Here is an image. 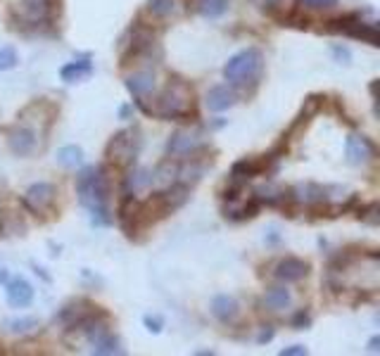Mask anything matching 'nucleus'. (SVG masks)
I'll use <instances>...</instances> for the list:
<instances>
[{
    "instance_id": "23",
    "label": "nucleus",
    "mask_w": 380,
    "mask_h": 356,
    "mask_svg": "<svg viewBox=\"0 0 380 356\" xmlns=\"http://www.w3.org/2000/svg\"><path fill=\"white\" fill-rule=\"evenodd\" d=\"M181 3H186V0H147L145 10L155 19H172L181 15Z\"/></svg>"
},
{
    "instance_id": "27",
    "label": "nucleus",
    "mask_w": 380,
    "mask_h": 356,
    "mask_svg": "<svg viewBox=\"0 0 380 356\" xmlns=\"http://www.w3.org/2000/svg\"><path fill=\"white\" fill-rule=\"evenodd\" d=\"M357 218L362 223H369V226H378L380 223V204L378 202H369V204H362V207L354 209Z\"/></svg>"
},
{
    "instance_id": "4",
    "label": "nucleus",
    "mask_w": 380,
    "mask_h": 356,
    "mask_svg": "<svg viewBox=\"0 0 380 356\" xmlns=\"http://www.w3.org/2000/svg\"><path fill=\"white\" fill-rule=\"evenodd\" d=\"M60 17V0H12L10 24L15 31H43Z\"/></svg>"
},
{
    "instance_id": "31",
    "label": "nucleus",
    "mask_w": 380,
    "mask_h": 356,
    "mask_svg": "<svg viewBox=\"0 0 380 356\" xmlns=\"http://www.w3.org/2000/svg\"><path fill=\"white\" fill-rule=\"evenodd\" d=\"M330 50H332V57H335L337 62H342V65H350V62H352V52L347 50V48H342V45H332Z\"/></svg>"
},
{
    "instance_id": "33",
    "label": "nucleus",
    "mask_w": 380,
    "mask_h": 356,
    "mask_svg": "<svg viewBox=\"0 0 380 356\" xmlns=\"http://www.w3.org/2000/svg\"><path fill=\"white\" fill-rule=\"evenodd\" d=\"M309 349L304 345H293V347H283L281 349V356H307Z\"/></svg>"
},
{
    "instance_id": "35",
    "label": "nucleus",
    "mask_w": 380,
    "mask_h": 356,
    "mask_svg": "<svg viewBox=\"0 0 380 356\" xmlns=\"http://www.w3.org/2000/svg\"><path fill=\"white\" fill-rule=\"evenodd\" d=\"M369 352L371 354H378L380 352V338L376 335V338H371V342H369Z\"/></svg>"
},
{
    "instance_id": "21",
    "label": "nucleus",
    "mask_w": 380,
    "mask_h": 356,
    "mask_svg": "<svg viewBox=\"0 0 380 356\" xmlns=\"http://www.w3.org/2000/svg\"><path fill=\"white\" fill-rule=\"evenodd\" d=\"M93 74V62L91 57L84 60H74V62H67L62 69H60V77H62L65 84H77V81H84Z\"/></svg>"
},
{
    "instance_id": "18",
    "label": "nucleus",
    "mask_w": 380,
    "mask_h": 356,
    "mask_svg": "<svg viewBox=\"0 0 380 356\" xmlns=\"http://www.w3.org/2000/svg\"><path fill=\"white\" fill-rule=\"evenodd\" d=\"M95 309H98V306H95L91 299H86V297L72 299L69 304H65L62 309H60L57 321L69 328V326H74V323H79V321H84L86 316H91Z\"/></svg>"
},
{
    "instance_id": "10",
    "label": "nucleus",
    "mask_w": 380,
    "mask_h": 356,
    "mask_svg": "<svg viewBox=\"0 0 380 356\" xmlns=\"http://www.w3.org/2000/svg\"><path fill=\"white\" fill-rule=\"evenodd\" d=\"M3 133H5V140H8V148L12 155L29 157L38 150V131L29 121L17 119L12 126H5Z\"/></svg>"
},
{
    "instance_id": "3",
    "label": "nucleus",
    "mask_w": 380,
    "mask_h": 356,
    "mask_svg": "<svg viewBox=\"0 0 380 356\" xmlns=\"http://www.w3.org/2000/svg\"><path fill=\"white\" fill-rule=\"evenodd\" d=\"M223 79L233 88L255 93L264 79V52L255 45L235 52L233 57H228V62L223 65Z\"/></svg>"
},
{
    "instance_id": "14",
    "label": "nucleus",
    "mask_w": 380,
    "mask_h": 356,
    "mask_svg": "<svg viewBox=\"0 0 380 356\" xmlns=\"http://www.w3.org/2000/svg\"><path fill=\"white\" fill-rule=\"evenodd\" d=\"M33 285L24 276H15L5 283V299L12 309H26L33 302Z\"/></svg>"
},
{
    "instance_id": "2",
    "label": "nucleus",
    "mask_w": 380,
    "mask_h": 356,
    "mask_svg": "<svg viewBox=\"0 0 380 356\" xmlns=\"http://www.w3.org/2000/svg\"><path fill=\"white\" fill-rule=\"evenodd\" d=\"M150 114L164 121H195L198 119V102H195L193 86L179 77L169 79V84L155 98Z\"/></svg>"
},
{
    "instance_id": "37",
    "label": "nucleus",
    "mask_w": 380,
    "mask_h": 356,
    "mask_svg": "<svg viewBox=\"0 0 380 356\" xmlns=\"http://www.w3.org/2000/svg\"><path fill=\"white\" fill-rule=\"evenodd\" d=\"M128 112H131V107H128V105H121L119 107V116H121V119H126Z\"/></svg>"
},
{
    "instance_id": "19",
    "label": "nucleus",
    "mask_w": 380,
    "mask_h": 356,
    "mask_svg": "<svg viewBox=\"0 0 380 356\" xmlns=\"http://www.w3.org/2000/svg\"><path fill=\"white\" fill-rule=\"evenodd\" d=\"M186 5L205 19H219L230 10V0H186Z\"/></svg>"
},
{
    "instance_id": "5",
    "label": "nucleus",
    "mask_w": 380,
    "mask_h": 356,
    "mask_svg": "<svg viewBox=\"0 0 380 356\" xmlns=\"http://www.w3.org/2000/svg\"><path fill=\"white\" fill-rule=\"evenodd\" d=\"M140 145H142V138H140V128L138 126L117 131L110 138V143H107V148H105L107 167H114V169L133 167L135 157H138V152H140Z\"/></svg>"
},
{
    "instance_id": "32",
    "label": "nucleus",
    "mask_w": 380,
    "mask_h": 356,
    "mask_svg": "<svg viewBox=\"0 0 380 356\" xmlns=\"http://www.w3.org/2000/svg\"><path fill=\"white\" fill-rule=\"evenodd\" d=\"M304 8H314V10H321V8H332L337 0H300Z\"/></svg>"
},
{
    "instance_id": "17",
    "label": "nucleus",
    "mask_w": 380,
    "mask_h": 356,
    "mask_svg": "<svg viewBox=\"0 0 380 356\" xmlns=\"http://www.w3.org/2000/svg\"><path fill=\"white\" fill-rule=\"evenodd\" d=\"M209 311H212V316L219 321V323L233 326L238 316H240V304H238V299L230 297V294H216L212 299V304H209Z\"/></svg>"
},
{
    "instance_id": "7",
    "label": "nucleus",
    "mask_w": 380,
    "mask_h": 356,
    "mask_svg": "<svg viewBox=\"0 0 380 356\" xmlns=\"http://www.w3.org/2000/svg\"><path fill=\"white\" fill-rule=\"evenodd\" d=\"M55 200H57V188L48 181H38L26 188L22 197V207L38 218V221H48L55 214Z\"/></svg>"
},
{
    "instance_id": "30",
    "label": "nucleus",
    "mask_w": 380,
    "mask_h": 356,
    "mask_svg": "<svg viewBox=\"0 0 380 356\" xmlns=\"http://www.w3.org/2000/svg\"><path fill=\"white\" fill-rule=\"evenodd\" d=\"M290 326L295 328V330H307V328L311 326V313L309 309H297L293 321H290Z\"/></svg>"
},
{
    "instance_id": "29",
    "label": "nucleus",
    "mask_w": 380,
    "mask_h": 356,
    "mask_svg": "<svg viewBox=\"0 0 380 356\" xmlns=\"http://www.w3.org/2000/svg\"><path fill=\"white\" fill-rule=\"evenodd\" d=\"M142 326H145L152 335H160L162 328H164V318H162L160 313H145V316H142Z\"/></svg>"
},
{
    "instance_id": "36",
    "label": "nucleus",
    "mask_w": 380,
    "mask_h": 356,
    "mask_svg": "<svg viewBox=\"0 0 380 356\" xmlns=\"http://www.w3.org/2000/svg\"><path fill=\"white\" fill-rule=\"evenodd\" d=\"M10 280V271L5 266H0V285H5Z\"/></svg>"
},
{
    "instance_id": "34",
    "label": "nucleus",
    "mask_w": 380,
    "mask_h": 356,
    "mask_svg": "<svg viewBox=\"0 0 380 356\" xmlns=\"http://www.w3.org/2000/svg\"><path fill=\"white\" fill-rule=\"evenodd\" d=\"M274 335H276L274 328H271V326H264V328H262V333L257 335V342H259V345H267V342L274 340Z\"/></svg>"
},
{
    "instance_id": "22",
    "label": "nucleus",
    "mask_w": 380,
    "mask_h": 356,
    "mask_svg": "<svg viewBox=\"0 0 380 356\" xmlns=\"http://www.w3.org/2000/svg\"><path fill=\"white\" fill-rule=\"evenodd\" d=\"M26 223L19 211L3 209L0 211V238H12V235H24Z\"/></svg>"
},
{
    "instance_id": "26",
    "label": "nucleus",
    "mask_w": 380,
    "mask_h": 356,
    "mask_svg": "<svg viewBox=\"0 0 380 356\" xmlns=\"http://www.w3.org/2000/svg\"><path fill=\"white\" fill-rule=\"evenodd\" d=\"M40 323L33 316H19V318H8L3 321V330L8 335H29L36 330Z\"/></svg>"
},
{
    "instance_id": "12",
    "label": "nucleus",
    "mask_w": 380,
    "mask_h": 356,
    "mask_svg": "<svg viewBox=\"0 0 380 356\" xmlns=\"http://www.w3.org/2000/svg\"><path fill=\"white\" fill-rule=\"evenodd\" d=\"M323 105H325V95H321V93L307 95V98H304V105L300 109V114H297L295 119H293V124L288 126V131L283 133V138L290 143V140L295 138V135H300L304 128L311 124V119H314V116L321 112Z\"/></svg>"
},
{
    "instance_id": "1",
    "label": "nucleus",
    "mask_w": 380,
    "mask_h": 356,
    "mask_svg": "<svg viewBox=\"0 0 380 356\" xmlns=\"http://www.w3.org/2000/svg\"><path fill=\"white\" fill-rule=\"evenodd\" d=\"M110 169L107 164H98V167H86L79 171L77 176V195L79 202L91 211V223L93 226H110L112 214H110Z\"/></svg>"
},
{
    "instance_id": "11",
    "label": "nucleus",
    "mask_w": 380,
    "mask_h": 356,
    "mask_svg": "<svg viewBox=\"0 0 380 356\" xmlns=\"http://www.w3.org/2000/svg\"><path fill=\"white\" fill-rule=\"evenodd\" d=\"M376 143L366 138L364 133H350L347 140H345V160L352 167H364V164L376 160Z\"/></svg>"
},
{
    "instance_id": "8",
    "label": "nucleus",
    "mask_w": 380,
    "mask_h": 356,
    "mask_svg": "<svg viewBox=\"0 0 380 356\" xmlns=\"http://www.w3.org/2000/svg\"><path fill=\"white\" fill-rule=\"evenodd\" d=\"M207 152L209 145L198 131H190V128H179L167 140V157L172 160H193V157H207Z\"/></svg>"
},
{
    "instance_id": "16",
    "label": "nucleus",
    "mask_w": 380,
    "mask_h": 356,
    "mask_svg": "<svg viewBox=\"0 0 380 356\" xmlns=\"http://www.w3.org/2000/svg\"><path fill=\"white\" fill-rule=\"evenodd\" d=\"M124 86H126V91L133 95V102L145 100L147 95H152L155 88H157V77H155L152 69H138V72L128 74Z\"/></svg>"
},
{
    "instance_id": "28",
    "label": "nucleus",
    "mask_w": 380,
    "mask_h": 356,
    "mask_svg": "<svg viewBox=\"0 0 380 356\" xmlns=\"http://www.w3.org/2000/svg\"><path fill=\"white\" fill-rule=\"evenodd\" d=\"M19 62V57H17V50L12 45H5V48H0V72H10V69H15Z\"/></svg>"
},
{
    "instance_id": "25",
    "label": "nucleus",
    "mask_w": 380,
    "mask_h": 356,
    "mask_svg": "<svg viewBox=\"0 0 380 356\" xmlns=\"http://www.w3.org/2000/svg\"><path fill=\"white\" fill-rule=\"evenodd\" d=\"M57 164L65 169H79L84 167V150H81L79 145H65L57 150Z\"/></svg>"
},
{
    "instance_id": "24",
    "label": "nucleus",
    "mask_w": 380,
    "mask_h": 356,
    "mask_svg": "<svg viewBox=\"0 0 380 356\" xmlns=\"http://www.w3.org/2000/svg\"><path fill=\"white\" fill-rule=\"evenodd\" d=\"M262 211V200L257 197L255 193L247 197V202L242 204L240 209H228L223 207V216L228 218V221H247V218H255L257 214Z\"/></svg>"
},
{
    "instance_id": "15",
    "label": "nucleus",
    "mask_w": 380,
    "mask_h": 356,
    "mask_svg": "<svg viewBox=\"0 0 380 356\" xmlns=\"http://www.w3.org/2000/svg\"><path fill=\"white\" fill-rule=\"evenodd\" d=\"M238 100H240V91L238 88H233L230 84H219L207 91L205 105L209 112H226V109L238 105Z\"/></svg>"
},
{
    "instance_id": "9",
    "label": "nucleus",
    "mask_w": 380,
    "mask_h": 356,
    "mask_svg": "<svg viewBox=\"0 0 380 356\" xmlns=\"http://www.w3.org/2000/svg\"><path fill=\"white\" fill-rule=\"evenodd\" d=\"M276 164L269 160L267 155H259V157H242V160L233 162V167L228 171V188H245L252 178L262 176V174H269V169H274Z\"/></svg>"
},
{
    "instance_id": "6",
    "label": "nucleus",
    "mask_w": 380,
    "mask_h": 356,
    "mask_svg": "<svg viewBox=\"0 0 380 356\" xmlns=\"http://www.w3.org/2000/svg\"><path fill=\"white\" fill-rule=\"evenodd\" d=\"M323 31L325 33H345V36L357 38V40H362V43H369L373 48L380 45L378 24L364 22L362 12H347V15L332 17V19H328V22H325Z\"/></svg>"
},
{
    "instance_id": "13",
    "label": "nucleus",
    "mask_w": 380,
    "mask_h": 356,
    "mask_svg": "<svg viewBox=\"0 0 380 356\" xmlns=\"http://www.w3.org/2000/svg\"><path fill=\"white\" fill-rule=\"evenodd\" d=\"M311 264L307 259L300 257H283L281 262L274 266V276L281 280V283H300L309 276Z\"/></svg>"
},
{
    "instance_id": "20",
    "label": "nucleus",
    "mask_w": 380,
    "mask_h": 356,
    "mask_svg": "<svg viewBox=\"0 0 380 356\" xmlns=\"http://www.w3.org/2000/svg\"><path fill=\"white\" fill-rule=\"evenodd\" d=\"M293 297H290V290L285 285H276V287H269L262 297V306L267 311H283L288 309Z\"/></svg>"
}]
</instances>
